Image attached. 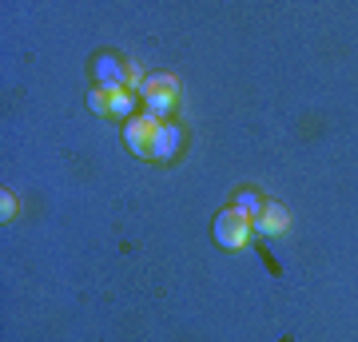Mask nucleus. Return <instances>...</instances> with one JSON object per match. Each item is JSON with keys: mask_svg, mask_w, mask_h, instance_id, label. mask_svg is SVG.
Wrapping results in <instances>:
<instances>
[{"mask_svg": "<svg viewBox=\"0 0 358 342\" xmlns=\"http://www.w3.org/2000/svg\"><path fill=\"white\" fill-rule=\"evenodd\" d=\"M140 96H143V104H148V115H155V120H167V115L176 112L179 80L167 76V72H159V76H148V80L140 84Z\"/></svg>", "mask_w": 358, "mask_h": 342, "instance_id": "nucleus-1", "label": "nucleus"}, {"mask_svg": "<svg viewBox=\"0 0 358 342\" xmlns=\"http://www.w3.org/2000/svg\"><path fill=\"white\" fill-rule=\"evenodd\" d=\"M215 243L223 247V251H243L247 247V239H251V219L239 211V207H227V211H219L215 215Z\"/></svg>", "mask_w": 358, "mask_h": 342, "instance_id": "nucleus-2", "label": "nucleus"}, {"mask_svg": "<svg viewBox=\"0 0 358 342\" xmlns=\"http://www.w3.org/2000/svg\"><path fill=\"white\" fill-rule=\"evenodd\" d=\"M159 124L164 120H155V115H131L128 124H124V140H128V148L140 159H152V140H155V131H159Z\"/></svg>", "mask_w": 358, "mask_h": 342, "instance_id": "nucleus-3", "label": "nucleus"}, {"mask_svg": "<svg viewBox=\"0 0 358 342\" xmlns=\"http://www.w3.org/2000/svg\"><path fill=\"white\" fill-rule=\"evenodd\" d=\"M92 72H96V80H100V88H103V92H120V88H128V64L120 60V56H112V52L96 56ZM128 92H131V88H128Z\"/></svg>", "mask_w": 358, "mask_h": 342, "instance_id": "nucleus-4", "label": "nucleus"}, {"mask_svg": "<svg viewBox=\"0 0 358 342\" xmlns=\"http://www.w3.org/2000/svg\"><path fill=\"white\" fill-rule=\"evenodd\" d=\"M251 227L259 231V235H282V231L291 227V211L282 207V203H263V211H259L255 219H251Z\"/></svg>", "mask_w": 358, "mask_h": 342, "instance_id": "nucleus-5", "label": "nucleus"}, {"mask_svg": "<svg viewBox=\"0 0 358 342\" xmlns=\"http://www.w3.org/2000/svg\"><path fill=\"white\" fill-rule=\"evenodd\" d=\"M179 143H183V131L176 124H159V131L152 140V159H171L179 152Z\"/></svg>", "mask_w": 358, "mask_h": 342, "instance_id": "nucleus-6", "label": "nucleus"}, {"mask_svg": "<svg viewBox=\"0 0 358 342\" xmlns=\"http://www.w3.org/2000/svg\"><path fill=\"white\" fill-rule=\"evenodd\" d=\"M88 108H92L96 115H112V92L92 88V92H88Z\"/></svg>", "mask_w": 358, "mask_h": 342, "instance_id": "nucleus-7", "label": "nucleus"}, {"mask_svg": "<svg viewBox=\"0 0 358 342\" xmlns=\"http://www.w3.org/2000/svg\"><path fill=\"white\" fill-rule=\"evenodd\" d=\"M112 115L115 120H131V92L128 88L112 92Z\"/></svg>", "mask_w": 358, "mask_h": 342, "instance_id": "nucleus-8", "label": "nucleus"}, {"mask_svg": "<svg viewBox=\"0 0 358 342\" xmlns=\"http://www.w3.org/2000/svg\"><path fill=\"white\" fill-rule=\"evenodd\" d=\"M231 207H239L247 219H255L259 211H263V199H259V195H251V191H243V195H235V203H231Z\"/></svg>", "mask_w": 358, "mask_h": 342, "instance_id": "nucleus-9", "label": "nucleus"}, {"mask_svg": "<svg viewBox=\"0 0 358 342\" xmlns=\"http://www.w3.org/2000/svg\"><path fill=\"white\" fill-rule=\"evenodd\" d=\"M16 215V199L13 195H8V191H4V195H0V219H4V223H8V219Z\"/></svg>", "mask_w": 358, "mask_h": 342, "instance_id": "nucleus-10", "label": "nucleus"}]
</instances>
